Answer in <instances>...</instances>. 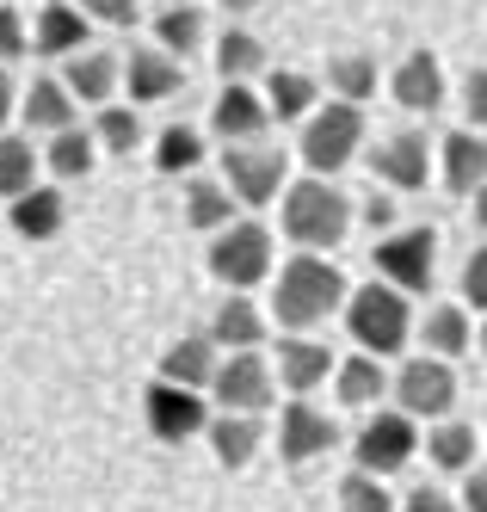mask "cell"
Listing matches in <instances>:
<instances>
[{
	"mask_svg": "<svg viewBox=\"0 0 487 512\" xmlns=\"http://www.w3.org/2000/svg\"><path fill=\"white\" fill-rule=\"evenodd\" d=\"M340 303H346L340 266H327L321 253H296V260H284V272L272 284V315L290 327V334H303V327L327 321Z\"/></svg>",
	"mask_w": 487,
	"mask_h": 512,
	"instance_id": "6da1fadb",
	"label": "cell"
},
{
	"mask_svg": "<svg viewBox=\"0 0 487 512\" xmlns=\"http://www.w3.org/2000/svg\"><path fill=\"white\" fill-rule=\"evenodd\" d=\"M352 229V204L346 192L333 186V179H296V186L284 192V235L303 247V253H327V247H340Z\"/></svg>",
	"mask_w": 487,
	"mask_h": 512,
	"instance_id": "7a4b0ae2",
	"label": "cell"
},
{
	"mask_svg": "<svg viewBox=\"0 0 487 512\" xmlns=\"http://www.w3.org/2000/svg\"><path fill=\"white\" fill-rule=\"evenodd\" d=\"M346 327L370 358H395L407 346V334H414V309H407V297L395 284L377 278V284H364L346 297Z\"/></svg>",
	"mask_w": 487,
	"mask_h": 512,
	"instance_id": "3957f363",
	"label": "cell"
},
{
	"mask_svg": "<svg viewBox=\"0 0 487 512\" xmlns=\"http://www.w3.org/2000/svg\"><path fill=\"white\" fill-rule=\"evenodd\" d=\"M358 142H364V105L333 99V105H321V112L303 124V161H309L315 179H333L358 155Z\"/></svg>",
	"mask_w": 487,
	"mask_h": 512,
	"instance_id": "277c9868",
	"label": "cell"
},
{
	"mask_svg": "<svg viewBox=\"0 0 487 512\" xmlns=\"http://www.w3.org/2000/svg\"><path fill=\"white\" fill-rule=\"evenodd\" d=\"M370 266H377L383 284H395L401 297L432 290V266H438V235H432V223L401 229V235H383V241H377V260H370Z\"/></svg>",
	"mask_w": 487,
	"mask_h": 512,
	"instance_id": "5b68a950",
	"label": "cell"
},
{
	"mask_svg": "<svg viewBox=\"0 0 487 512\" xmlns=\"http://www.w3.org/2000/svg\"><path fill=\"white\" fill-rule=\"evenodd\" d=\"M272 389H278V364L259 358V352H229L216 364V383H210L222 414H259L272 401Z\"/></svg>",
	"mask_w": 487,
	"mask_h": 512,
	"instance_id": "8992f818",
	"label": "cell"
},
{
	"mask_svg": "<svg viewBox=\"0 0 487 512\" xmlns=\"http://www.w3.org/2000/svg\"><path fill=\"white\" fill-rule=\"evenodd\" d=\"M210 272L229 284V290H247L272 272V235L259 223H229L216 241H210Z\"/></svg>",
	"mask_w": 487,
	"mask_h": 512,
	"instance_id": "52a82bcc",
	"label": "cell"
},
{
	"mask_svg": "<svg viewBox=\"0 0 487 512\" xmlns=\"http://www.w3.org/2000/svg\"><path fill=\"white\" fill-rule=\"evenodd\" d=\"M358 469L364 475H395L407 469V457L420 451V432H414V414H377L364 432H358Z\"/></svg>",
	"mask_w": 487,
	"mask_h": 512,
	"instance_id": "ba28073f",
	"label": "cell"
},
{
	"mask_svg": "<svg viewBox=\"0 0 487 512\" xmlns=\"http://www.w3.org/2000/svg\"><path fill=\"white\" fill-rule=\"evenodd\" d=\"M266 124H272V105L253 87H241V81H229L216 93V105H210V130L229 142V149H253V142L266 136Z\"/></svg>",
	"mask_w": 487,
	"mask_h": 512,
	"instance_id": "9c48e42d",
	"label": "cell"
},
{
	"mask_svg": "<svg viewBox=\"0 0 487 512\" xmlns=\"http://www.w3.org/2000/svg\"><path fill=\"white\" fill-rule=\"evenodd\" d=\"M148 432L161 438V445H185L192 432H210V414H204V401L198 389H179V383H155L148 389Z\"/></svg>",
	"mask_w": 487,
	"mask_h": 512,
	"instance_id": "30bf717a",
	"label": "cell"
},
{
	"mask_svg": "<svg viewBox=\"0 0 487 512\" xmlns=\"http://www.w3.org/2000/svg\"><path fill=\"white\" fill-rule=\"evenodd\" d=\"M395 395H401V414H451V401H457V377H451V364L444 358H414V364H401V377H395Z\"/></svg>",
	"mask_w": 487,
	"mask_h": 512,
	"instance_id": "8fae6325",
	"label": "cell"
},
{
	"mask_svg": "<svg viewBox=\"0 0 487 512\" xmlns=\"http://www.w3.org/2000/svg\"><path fill=\"white\" fill-rule=\"evenodd\" d=\"M370 167H377V179L389 192H420L432 179V142L420 130H401L389 142H377V155H370Z\"/></svg>",
	"mask_w": 487,
	"mask_h": 512,
	"instance_id": "7c38bea8",
	"label": "cell"
},
{
	"mask_svg": "<svg viewBox=\"0 0 487 512\" xmlns=\"http://www.w3.org/2000/svg\"><path fill=\"white\" fill-rule=\"evenodd\" d=\"M222 179L241 204H272L284 186V155L278 149H229L222 155Z\"/></svg>",
	"mask_w": 487,
	"mask_h": 512,
	"instance_id": "4fadbf2b",
	"label": "cell"
},
{
	"mask_svg": "<svg viewBox=\"0 0 487 512\" xmlns=\"http://www.w3.org/2000/svg\"><path fill=\"white\" fill-rule=\"evenodd\" d=\"M333 445H340V426H333L321 408H309V401H290L284 420H278V451H284V463H309V457H321Z\"/></svg>",
	"mask_w": 487,
	"mask_h": 512,
	"instance_id": "5bb4252c",
	"label": "cell"
},
{
	"mask_svg": "<svg viewBox=\"0 0 487 512\" xmlns=\"http://www.w3.org/2000/svg\"><path fill=\"white\" fill-rule=\"evenodd\" d=\"M444 186L457 198H475L487 186V136L481 130H451L444 136Z\"/></svg>",
	"mask_w": 487,
	"mask_h": 512,
	"instance_id": "9a60e30c",
	"label": "cell"
},
{
	"mask_svg": "<svg viewBox=\"0 0 487 512\" xmlns=\"http://www.w3.org/2000/svg\"><path fill=\"white\" fill-rule=\"evenodd\" d=\"M179 81H185V68H179V56H167V50H136V56L124 62V87H130V99H136V105L173 99V93H179Z\"/></svg>",
	"mask_w": 487,
	"mask_h": 512,
	"instance_id": "2e32d148",
	"label": "cell"
},
{
	"mask_svg": "<svg viewBox=\"0 0 487 512\" xmlns=\"http://www.w3.org/2000/svg\"><path fill=\"white\" fill-rule=\"evenodd\" d=\"M272 364H278V383H284V389H296V395H309L315 383H327L333 371H340V364H333V352H327L321 340H296V334L278 346V358H272Z\"/></svg>",
	"mask_w": 487,
	"mask_h": 512,
	"instance_id": "e0dca14e",
	"label": "cell"
},
{
	"mask_svg": "<svg viewBox=\"0 0 487 512\" xmlns=\"http://www.w3.org/2000/svg\"><path fill=\"white\" fill-rule=\"evenodd\" d=\"M161 383H179V389H204L216 383V340L210 334H185L161 352Z\"/></svg>",
	"mask_w": 487,
	"mask_h": 512,
	"instance_id": "ac0fdd59",
	"label": "cell"
},
{
	"mask_svg": "<svg viewBox=\"0 0 487 512\" xmlns=\"http://www.w3.org/2000/svg\"><path fill=\"white\" fill-rule=\"evenodd\" d=\"M395 105H407V112H438L444 105V68L432 50H414L395 68Z\"/></svg>",
	"mask_w": 487,
	"mask_h": 512,
	"instance_id": "d6986e66",
	"label": "cell"
},
{
	"mask_svg": "<svg viewBox=\"0 0 487 512\" xmlns=\"http://www.w3.org/2000/svg\"><path fill=\"white\" fill-rule=\"evenodd\" d=\"M210 340L222 352H259V340H266V315H259L247 297H229L210 315Z\"/></svg>",
	"mask_w": 487,
	"mask_h": 512,
	"instance_id": "ffe728a7",
	"label": "cell"
},
{
	"mask_svg": "<svg viewBox=\"0 0 487 512\" xmlns=\"http://www.w3.org/2000/svg\"><path fill=\"white\" fill-rule=\"evenodd\" d=\"M31 44H37V56H74V50L87 44V13H74V7H62V0H50V7L37 13Z\"/></svg>",
	"mask_w": 487,
	"mask_h": 512,
	"instance_id": "44dd1931",
	"label": "cell"
},
{
	"mask_svg": "<svg viewBox=\"0 0 487 512\" xmlns=\"http://www.w3.org/2000/svg\"><path fill=\"white\" fill-rule=\"evenodd\" d=\"M25 124L31 130H50V136L74 130V93H68V81H31V93H25Z\"/></svg>",
	"mask_w": 487,
	"mask_h": 512,
	"instance_id": "7402d4cb",
	"label": "cell"
},
{
	"mask_svg": "<svg viewBox=\"0 0 487 512\" xmlns=\"http://www.w3.org/2000/svg\"><path fill=\"white\" fill-rule=\"evenodd\" d=\"M210 445H216V463H229V469L253 463V451H259V414H216L210 420Z\"/></svg>",
	"mask_w": 487,
	"mask_h": 512,
	"instance_id": "603a6c76",
	"label": "cell"
},
{
	"mask_svg": "<svg viewBox=\"0 0 487 512\" xmlns=\"http://www.w3.org/2000/svg\"><path fill=\"white\" fill-rule=\"evenodd\" d=\"M185 223L222 235V229L235 223V192L216 186V179H192V186H185Z\"/></svg>",
	"mask_w": 487,
	"mask_h": 512,
	"instance_id": "cb8c5ba5",
	"label": "cell"
},
{
	"mask_svg": "<svg viewBox=\"0 0 487 512\" xmlns=\"http://www.w3.org/2000/svg\"><path fill=\"white\" fill-rule=\"evenodd\" d=\"M13 229H19L25 241H50V235L62 229V192L37 186V192L13 198Z\"/></svg>",
	"mask_w": 487,
	"mask_h": 512,
	"instance_id": "d4e9b609",
	"label": "cell"
},
{
	"mask_svg": "<svg viewBox=\"0 0 487 512\" xmlns=\"http://www.w3.org/2000/svg\"><path fill=\"white\" fill-rule=\"evenodd\" d=\"M426 457H432V469H469L475 463V426H463V420H438L432 432H426Z\"/></svg>",
	"mask_w": 487,
	"mask_h": 512,
	"instance_id": "484cf974",
	"label": "cell"
},
{
	"mask_svg": "<svg viewBox=\"0 0 487 512\" xmlns=\"http://www.w3.org/2000/svg\"><path fill=\"white\" fill-rule=\"evenodd\" d=\"M111 87H118V62H111L105 50H93V56H74V62H68V93H74V99L105 105V99H111Z\"/></svg>",
	"mask_w": 487,
	"mask_h": 512,
	"instance_id": "4316f807",
	"label": "cell"
},
{
	"mask_svg": "<svg viewBox=\"0 0 487 512\" xmlns=\"http://www.w3.org/2000/svg\"><path fill=\"white\" fill-rule=\"evenodd\" d=\"M420 340H426L432 358H457V352L469 346V315H463L457 303H438V309L420 321Z\"/></svg>",
	"mask_w": 487,
	"mask_h": 512,
	"instance_id": "83f0119b",
	"label": "cell"
},
{
	"mask_svg": "<svg viewBox=\"0 0 487 512\" xmlns=\"http://www.w3.org/2000/svg\"><path fill=\"white\" fill-rule=\"evenodd\" d=\"M266 105H272V118H309V112H315V81L296 75V68H272Z\"/></svg>",
	"mask_w": 487,
	"mask_h": 512,
	"instance_id": "f1b7e54d",
	"label": "cell"
},
{
	"mask_svg": "<svg viewBox=\"0 0 487 512\" xmlns=\"http://www.w3.org/2000/svg\"><path fill=\"white\" fill-rule=\"evenodd\" d=\"M216 68H222V75H229V81H241L247 87V75H259V68H266V44H259L253 38V31H222V44H216Z\"/></svg>",
	"mask_w": 487,
	"mask_h": 512,
	"instance_id": "f546056e",
	"label": "cell"
},
{
	"mask_svg": "<svg viewBox=\"0 0 487 512\" xmlns=\"http://www.w3.org/2000/svg\"><path fill=\"white\" fill-rule=\"evenodd\" d=\"M37 192V155L25 136H0V198H25Z\"/></svg>",
	"mask_w": 487,
	"mask_h": 512,
	"instance_id": "4dcf8cb0",
	"label": "cell"
},
{
	"mask_svg": "<svg viewBox=\"0 0 487 512\" xmlns=\"http://www.w3.org/2000/svg\"><path fill=\"white\" fill-rule=\"evenodd\" d=\"M340 401H346V408H370V401H383V358H370V352L346 358L340 364Z\"/></svg>",
	"mask_w": 487,
	"mask_h": 512,
	"instance_id": "1f68e13d",
	"label": "cell"
},
{
	"mask_svg": "<svg viewBox=\"0 0 487 512\" xmlns=\"http://www.w3.org/2000/svg\"><path fill=\"white\" fill-rule=\"evenodd\" d=\"M93 149H99V136H87L81 124H74V130H62V136H50L44 167H50L56 179H81V173L93 167Z\"/></svg>",
	"mask_w": 487,
	"mask_h": 512,
	"instance_id": "d6a6232c",
	"label": "cell"
},
{
	"mask_svg": "<svg viewBox=\"0 0 487 512\" xmlns=\"http://www.w3.org/2000/svg\"><path fill=\"white\" fill-rule=\"evenodd\" d=\"M327 87H333V99L364 105L370 93H377V62H370V56H333V68H327Z\"/></svg>",
	"mask_w": 487,
	"mask_h": 512,
	"instance_id": "836d02e7",
	"label": "cell"
},
{
	"mask_svg": "<svg viewBox=\"0 0 487 512\" xmlns=\"http://www.w3.org/2000/svg\"><path fill=\"white\" fill-rule=\"evenodd\" d=\"M155 31H161V50H167V56H192V50L204 44V13H198V7H167V13L155 19Z\"/></svg>",
	"mask_w": 487,
	"mask_h": 512,
	"instance_id": "e575fe53",
	"label": "cell"
},
{
	"mask_svg": "<svg viewBox=\"0 0 487 512\" xmlns=\"http://www.w3.org/2000/svg\"><path fill=\"white\" fill-rule=\"evenodd\" d=\"M93 136H99V149H105V155H130L136 142H142V118L124 112V105H105V112L93 118Z\"/></svg>",
	"mask_w": 487,
	"mask_h": 512,
	"instance_id": "d590c367",
	"label": "cell"
},
{
	"mask_svg": "<svg viewBox=\"0 0 487 512\" xmlns=\"http://www.w3.org/2000/svg\"><path fill=\"white\" fill-rule=\"evenodd\" d=\"M198 161H204V136L198 130H185V124L161 130V142H155V167L161 173H185V167H198Z\"/></svg>",
	"mask_w": 487,
	"mask_h": 512,
	"instance_id": "8d00e7d4",
	"label": "cell"
},
{
	"mask_svg": "<svg viewBox=\"0 0 487 512\" xmlns=\"http://www.w3.org/2000/svg\"><path fill=\"white\" fill-rule=\"evenodd\" d=\"M340 512H395V500H389V488H383V475L352 469L346 482H340Z\"/></svg>",
	"mask_w": 487,
	"mask_h": 512,
	"instance_id": "74e56055",
	"label": "cell"
},
{
	"mask_svg": "<svg viewBox=\"0 0 487 512\" xmlns=\"http://www.w3.org/2000/svg\"><path fill=\"white\" fill-rule=\"evenodd\" d=\"M31 50V31H25V19L13 13V7H0V62H19Z\"/></svg>",
	"mask_w": 487,
	"mask_h": 512,
	"instance_id": "f35d334b",
	"label": "cell"
},
{
	"mask_svg": "<svg viewBox=\"0 0 487 512\" xmlns=\"http://www.w3.org/2000/svg\"><path fill=\"white\" fill-rule=\"evenodd\" d=\"M463 118L475 130H487V68H475V75L463 81Z\"/></svg>",
	"mask_w": 487,
	"mask_h": 512,
	"instance_id": "ab89813d",
	"label": "cell"
},
{
	"mask_svg": "<svg viewBox=\"0 0 487 512\" xmlns=\"http://www.w3.org/2000/svg\"><path fill=\"white\" fill-rule=\"evenodd\" d=\"M463 297H469L475 309H487V247L469 253V266H463Z\"/></svg>",
	"mask_w": 487,
	"mask_h": 512,
	"instance_id": "60d3db41",
	"label": "cell"
},
{
	"mask_svg": "<svg viewBox=\"0 0 487 512\" xmlns=\"http://www.w3.org/2000/svg\"><path fill=\"white\" fill-rule=\"evenodd\" d=\"M81 13H93L105 25H130L136 19V0H81Z\"/></svg>",
	"mask_w": 487,
	"mask_h": 512,
	"instance_id": "b9f144b4",
	"label": "cell"
},
{
	"mask_svg": "<svg viewBox=\"0 0 487 512\" xmlns=\"http://www.w3.org/2000/svg\"><path fill=\"white\" fill-rule=\"evenodd\" d=\"M401 512H457V506H451V494H438V488L426 482V488L407 494V506H401Z\"/></svg>",
	"mask_w": 487,
	"mask_h": 512,
	"instance_id": "7bdbcfd3",
	"label": "cell"
},
{
	"mask_svg": "<svg viewBox=\"0 0 487 512\" xmlns=\"http://www.w3.org/2000/svg\"><path fill=\"white\" fill-rule=\"evenodd\" d=\"M463 506H469V512H487V463H481V469H469V482H463Z\"/></svg>",
	"mask_w": 487,
	"mask_h": 512,
	"instance_id": "ee69618b",
	"label": "cell"
},
{
	"mask_svg": "<svg viewBox=\"0 0 487 512\" xmlns=\"http://www.w3.org/2000/svg\"><path fill=\"white\" fill-rule=\"evenodd\" d=\"M364 223H370V229H389V223H395V204H389V198L377 192V198L364 204Z\"/></svg>",
	"mask_w": 487,
	"mask_h": 512,
	"instance_id": "f6af8a7d",
	"label": "cell"
},
{
	"mask_svg": "<svg viewBox=\"0 0 487 512\" xmlns=\"http://www.w3.org/2000/svg\"><path fill=\"white\" fill-rule=\"evenodd\" d=\"M13 118V81H7V68H0V124Z\"/></svg>",
	"mask_w": 487,
	"mask_h": 512,
	"instance_id": "bcb514c9",
	"label": "cell"
},
{
	"mask_svg": "<svg viewBox=\"0 0 487 512\" xmlns=\"http://www.w3.org/2000/svg\"><path fill=\"white\" fill-rule=\"evenodd\" d=\"M229 13H253V7H266V0H222Z\"/></svg>",
	"mask_w": 487,
	"mask_h": 512,
	"instance_id": "7dc6e473",
	"label": "cell"
},
{
	"mask_svg": "<svg viewBox=\"0 0 487 512\" xmlns=\"http://www.w3.org/2000/svg\"><path fill=\"white\" fill-rule=\"evenodd\" d=\"M475 223H481V229H487V186H481V192H475Z\"/></svg>",
	"mask_w": 487,
	"mask_h": 512,
	"instance_id": "c3c4849f",
	"label": "cell"
},
{
	"mask_svg": "<svg viewBox=\"0 0 487 512\" xmlns=\"http://www.w3.org/2000/svg\"><path fill=\"white\" fill-rule=\"evenodd\" d=\"M481 352H487V321H481Z\"/></svg>",
	"mask_w": 487,
	"mask_h": 512,
	"instance_id": "681fc988",
	"label": "cell"
},
{
	"mask_svg": "<svg viewBox=\"0 0 487 512\" xmlns=\"http://www.w3.org/2000/svg\"><path fill=\"white\" fill-rule=\"evenodd\" d=\"M173 7H192V0H173Z\"/></svg>",
	"mask_w": 487,
	"mask_h": 512,
	"instance_id": "f907efd6",
	"label": "cell"
},
{
	"mask_svg": "<svg viewBox=\"0 0 487 512\" xmlns=\"http://www.w3.org/2000/svg\"><path fill=\"white\" fill-rule=\"evenodd\" d=\"M44 7H50V0H44Z\"/></svg>",
	"mask_w": 487,
	"mask_h": 512,
	"instance_id": "816d5d0a",
	"label": "cell"
}]
</instances>
